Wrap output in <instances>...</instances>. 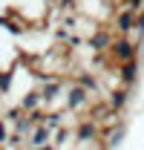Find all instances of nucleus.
Here are the masks:
<instances>
[{
  "instance_id": "f257e3e1",
  "label": "nucleus",
  "mask_w": 144,
  "mask_h": 150,
  "mask_svg": "<svg viewBox=\"0 0 144 150\" xmlns=\"http://www.w3.org/2000/svg\"><path fill=\"white\" fill-rule=\"evenodd\" d=\"M109 55L115 58L118 67H121V64H130V61H136V43H133L130 38H118V40L109 46Z\"/></svg>"
},
{
  "instance_id": "f03ea898",
  "label": "nucleus",
  "mask_w": 144,
  "mask_h": 150,
  "mask_svg": "<svg viewBox=\"0 0 144 150\" xmlns=\"http://www.w3.org/2000/svg\"><path fill=\"white\" fill-rule=\"evenodd\" d=\"M87 104H90V93H87L84 87L72 84L69 90H66V110H81V107H87Z\"/></svg>"
},
{
  "instance_id": "7ed1b4c3",
  "label": "nucleus",
  "mask_w": 144,
  "mask_h": 150,
  "mask_svg": "<svg viewBox=\"0 0 144 150\" xmlns=\"http://www.w3.org/2000/svg\"><path fill=\"white\" fill-rule=\"evenodd\" d=\"M75 139L84 142V144L95 142V139H98V121H95V118H84V121L75 127Z\"/></svg>"
},
{
  "instance_id": "20e7f679",
  "label": "nucleus",
  "mask_w": 144,
  "mask_h": 150,
  "mask_svg": "<svg viewBox=\"0 0 144 150\" xmlns=\"http://www.w3.org/2000/svg\"><path fill=\"white\" fill-rule=\"evenodd\" d=\"M118 78L124 84V90H130L136 81H138V61H130V64H121L118 67Z\"/></svg>"
},
{
  "instance_id": "39448f33",
  "label": "nucleus",
  "mask_w": 144,
  "mask_h": 150,
  "mask_svg": "<svg viewBox=\"0 0 144 150\" xmlns=\"http://www.w3.org/2000/svg\"><path fill=\"white\" fill-rule=\"evenodd\" d=\"M52 139H55V133L49 130L46 124H40V127H35V130H32V136H29V144H32L35 150H40V147H46Z\"/></svg>"
},
{
  "instance_id": "423d86ee",
  "label": "nucleus",
  "mask_w": 144,
  "mask_h": 150,
  "mask_svg": "<svg viewBox=\"0 0 144 150\" xmlns=\"http://www.w3.org/2000/svg\"><path fill=\"white\" fill-rule=\"evenodd\" d=\"M136 18H138V12H133V9H124V12H118L115 15V29L127 35L130 29H136Z\"/></svg>"
},
{
  "instance_id": "0eeeda50",
  "label": "nucleus",
  "mask_w": 144,
  "mask_h": 150,
  "mask_svg": "<svg viewBox=\"0 0 144 150\" xmlns=\"http://www.w3.org/2000/svg\"><path fill=\"white\" fill-rule=\"evenodd\" d=\"M130 104V90H124V87H118V90H112L109 93V110H115V112H121Z\"/></svg>"
},
{
  "instance_id": "6e6552de",
  "label": "nucleus",
  "mask_w": 144,
  "mask_h": 150,
  "mask_svg": "<svg viewBox=\"0 0 144 150\" xmlns=\"http://www.w3.org/2000/svg\"><path fill=\"white\" fill-rule=\"evenodd\" d=\"M112 43H115V38L109 35V32H95V35L90 38V49H95V52H104Z\"/></svg>"
},
{
  "instance_id": "1a4fd4ad",
  "label": "nucleus",
  "mask_w": 144,
  "mask_h": 150,
  "mask_svg": "<svg viewBox=\"0 0 144 150\" xmlns=\"http://www.w3.org/2000/svg\"><path fill=\"white\" fill-rule=\"evenodd\" d=\"M40 104H43V98H40V90H32V93H26L23 98H20V110H23V112H35Z\"/></svg>"
},
{
  "instance_id": "9d476101",
  "label": "nucleus",
  "mask_w": 144,
  "mask_h": 150,
  "mask_svg": "<svg viewBox=\"0 0 144 150\" xmlns=\"http://www.w3.org/2000/svg\"><path fill=\"white\" fill-rule=\"evenodd\" d=\"M61 93H64V84H61V81H46L43 90H40V98H43V104H49V101H55Z\"/></svg>"
},
{
  "instance_id": "9b49d317",
  "label": "nucleus",
  "mask_w": 144,
  "mask_h": 150,
  "mask_svg": "<svg viewBox=\"0 0 144 150\" xmlns=\"http://www.w3.org/2000/svg\"><path fill=\"white\" fill-rule=\"evenodd\" d=\"M78 87H84L87 93H98V78L90 72H81L78 75Z\"/></svg>"
},
{
  "instance_id": "f8f14e48",
  "label": "nucleus",
  "mask_w": 144,
  "mask_h": 150,
  "mask_svg": "<svg viewBox=\"0 0 144 150\" xmlns=\"http://www.w3.org/2000/svg\"><path fill=\"white\" fill-rule=\"evenodd\" d=\"M124 136H127V127H124V124H115V127L109 130V136H107V144H109V147L121 144V142H124Z\"/></svg>"
},
{
  "instance_id": "ddd939ff",
  "label": "nucleus",
  "mask_w": 144,
  "mask_h": 150,
  "mask_svg": "<svg viewBox=\"0 0 144 150\" xmlns=\"http://www.w3.org/2000/svg\"><path fill=\"white\" fill-rule=\"evenodd\" d=\"M12 78H15V72H12V69H0V95L12 90Z\"/></svg>"
},
{
  "instance_id": "4468645a",
  "label": "nucleus",
  "mask_w": 144,
  "mask_h": 150,
  "mask_svg": "<svg viewBox=\"0 0 144 150\" xmlns=\"http://www.w3.org/2000/svg\"><path fill=\"white\" fill-rule=\"evenodd\" d=\"M61 121H64V115H61V112H46V121H43V124L55 133V130H61Z\"/></svg>"
},
{
  "instance_id": "2eb2a0df",
  "label": "nucleus",
  "mask_w": 144,
  "mask_h": 150,
  "mask_svg": "<svg viewBox=\"0 0 144 150\" xmlns=\"http://www.w3.org/2000/svg\"><path fill=\"white\" fill-rule=\"evenodd\" d=\"M15 130H18V136H23V133H32V130H35V124H32L29 115H23L20 121H15Z\"/></svg>"
},
{
  "instance_id": "dca6fc26",
  "label": "nucleus",
  "mask_w": 144,
  "mask_h": 150,
  "mask_svg": "<svg viewBox=\"0 0 144 150\" xmlns=\"http://www.w3.org/2000/svg\"><path fill=\"white\" fill-rule=\"evenodd\" d=\"M72 133L66 130V127H61V130H55V139H52V144L58 147V144H66V139H69Z\"/></svg>"
},
{
  "instance_id": "f3484780",
  "label": "nucleus",
  "mask_w": 144,
  "mask_h": 150,
  "mask_svg": "<svg viewBox=\"0 0 144 150\" xmlns=\"http://www.w3.org/2000/svg\"><path fill=\"white\" fill-rule=\"evenodd\" d=\"M127 3V9H133V12H141V6H144V0H124Z\"/></svg>"
},
{
  "instance_id": "a211bd4d",
  "label": "nucleus",
  "mask_w": 144,
  "mask_h": 150,
  "mask_svg": "<svg viewBox=\"0 0 144 150\" xmlns=\"http://www.w3.org/2000/svg\"><path fill=\"white\" fill-rule=\"evenodd\" d=\"M9 142V130H6V124L0 121V144H6Z\"/></svg>"
},
{
  "instance_id": "6ab92c4d",
  "label": "nucleus",
  "mask_w": 144,
  "mask_h": 150,
  "mask_svg": "<svg viewBox=\"0 0 144 150\" xmlns=\"http://www.w3.org/2000/svg\"><path fill=\"white\" fill-rule=\"evenodd\" d=\"M136 29H138V32H144V9L138 12V18H136Z\"/></svg>"
},
{
  "instance_id": "aec40b11",
  "label": "nucleus",
  "mask_w": 144,
  "mask_h": 150,
  "mask_svg": "<svg viewBox=\"0 0 144 150\" xmlns=\"http://www.w3.org/2000/svg\"><path fill=\"white\" fill-rule=\"evenodd\" d=\"M40 150H58V147H55V144H46V147H40Z\"/></svg>"
}]
</instances>
